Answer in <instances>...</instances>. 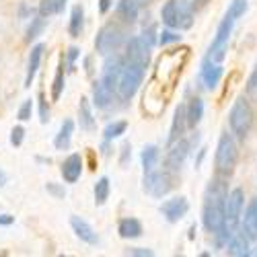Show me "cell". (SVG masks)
Instances as JSON below:
<instances>
[{
  "label": "cell",
  "instance_id": "obj_7",
  "mask_svg": "<svg viewBox=\"0 0 257 257\" xmlns=\"http://www.w3.org/2000/svg\"><path fill=\"white\" fill-rule=\"evenodd\" d=\"M232 25L234 21H230L228 17H224L220 21V25L216 29V37H214L212 46L208 50V58L214 60V62H222L226 58V52H228V41H230V33H232Z\"/></svg>",
  "mask_w": 257,
  "mask_h": 257
},
{
  "label": "cell",
  "instance_id": "obj_5",
  "mask_svg": "<svg viewBox=\"0 0 257 257\" xmlns=\"http://www.w3.org/2000/svg\"><path fill=\"white\" fill-rule=\"evenodd\" d=\"M123 44V29L115 23H107L99 29L97 39H95V48L101 56H111L119 50Z\"/></svg>",
  "mask_w": 257,
  "mask_h": 257
},
{
  "label": "cell",
  "instance_id": "obj_32",
  "mask_svg": "<svg viewBox=\"0 0 257 257\" xmlns=\"http://www.w3.org/2000/svg\"><path fill=\"white\" fill-rule=\"evenodd\" d=\"M109 198V179L107 177H101L97 183H95V204L97 206H103Z\"/></svg>",
  "mask_w": 257,
  "mask_h": 257
},
{
  "label": "cell",
  "instance_id": "obj_45",
  "mask_svg": "<svg viewBox=\"0 0 257 257\" xmlns=\"http://www.w3.org/2000/svg\"><path fill=\"white\" fill-rule=\"evenodd\" d=\"M15 222V216H11V214H0V226H9Z\"/></svg>",
  "mask_w": 257,
  "mask_h": 257
},
{
  "label": "cell",
  "instance_id": "obj_17",
  "mask_svg": "<svg viewBox=\"0 0 257 257\" xmlns=\"http://www.w3.org/2000/svg\"><path fill=\"white\" fill-rule=\"evenodd\" d=\"M80 173H82V157L74 153L62 163V177L66 183H76Z\"/></svg>",
  "mask_w": 257,
  "mask_h": 257
},
{
  "label": "cell",
  "instance_id": "obj_21",
  "mask_svg": "<svg viewBox=\"0 0 257 257\" xmlns=\"http://www.w3.org/2000/svg\"><path fill=\"white\" fill-rule=\"evenodd\" d=\"M78 121H80L82 130H87V132L95 130V117H93V111H91V105H89L87 97H82L80 103H78Z\"/></svg>",
  "mask_w": 257,
  "mask_h": 257
},
{
  "label": "cell",
  "instance_id": "obj_14",
  "mask_svg": "<svg viewBox=\"0 0 257 257\" xmlns=\"http://www.w3.org/2000/svg\"><path fill=\"white\" fill-rule=\"evenodd\" d=\"M251 237L243 230V228H237L232 234H230V239L226 243V253L232 255V257H245V255H251Z\"/></svg>",
  "mask_w": 257,
  "mask_h": 257
},
{
  "label": "cell",
  "instance_id": "obj_8",
  "mask_svg": "<svg viewBox=\"0 0 257 257\" xmlns=\"http://www.w3.org/2000/svg\"><path fill=\"white\" fill-rule=\"evenodd\" d=\"M151 50L153 46L142 37V35H134L125 46V62H134L140 64L142 68H148V62H151Z\"/></svg>",
  "mask_w": 257,
  "mask_h": 257
},
{
  "label": "cell",
  "instance_id": "obj_36",
  "mask_svg": "<svg viewBox=\"0 0 257 257\" xmlns=\"http://www.w3.org/2000/svg\"><path fill=\"white\" fill-rule=\"evenodd\" d=\"M177 41H181V35H179L175 29H171V27H167V29L159 35V44H161V46H171V44H177Z\"/></svg>",
  "mask_w": 257,
  "mask_h": 257
},
{
  "label": "cell",
  "instance_id": "obj_11",
  "mask_svg": "<svg viewBox=\"0 0 257 257\" xmlns=\"http://www.w3.org/2000/svg\"><path fill=\"white\" fill-rule=\"evenodd\" d=\"M189 151H191V144H189V140H185V138H179V140H175L173 144H169L167 169L171 171V173H173V171H179V169H181V165L185 163Z\"/></svg>",
  "mask_w": 257,
  "mask_h": 257
},
{
  "label": "cell",
  "instance_id": "obj_3",
  "mask_svg": "<svg viewBox=\"0 0 257 257\" xmlns=\"http://www.w3.org/2000/svg\"><path fill=\"white\" fill-rule=\"evenodd\" d=\"M239 161V148H237V140L234 134L222 132L216 144V155H214V167L220 175H230L232 169L237 167Z\"/></svg>",
  "mask_w": 257,
  "mask_h": 257
},
{
  "label": "cell",
  "instance_id": "obj_19",
  "mask_svg": "<svg viewBox=\"0 0 257 257\" xmlns=\"http://www.w3.org/2000/svg\"><path fill=\"white\" fill-rule=\"evenodd\" d=\"M44 50L46 46L44 44H37L33 50H31V56H29V64H27V76H25V87H31V82L39 70V64H41V56H44Z\"/></svg>",
  "mask_w": 257,
  "mask_h": 257
},
{
  "label": "cell",
  "instance_id": "obj_34",
  "mask_svg": "<svg viewBox=\"0 0 257 257\" xmlns=\"http://www.w3.org/2000/svg\"><path fill=\"white\" fill-rule=\"evenodd\" d=\"M46 29V19H44V15H39V17H33L31 19V25H29V29H27V41H33L35 37H39L41 35V31Z\"/></svg>",
  "mask_w": 257,
  "mask_h": 257
},
{
  "label": "cell",
  "instance_id": "obj_15",
  "mask_svg": "<svg viewBox=\"0 0 257 257\" xmlns=\"http://www.w3.org/2000/svg\"><path fill=\"white\" fill-rule=\"evenodd\" d=\"M70 226L76 232V237L80 241H84L87 245H97L99 243V234L95 232V228L80 216H70Z\"/></svg>",
  "mask_w": 257,
  "mask_h": 257
},
{
  "label": "cell",
  "instance_id": "obj_27",
  "mask_svg": "<svg viewBox=\"0 0 257 257\" xmlns=\"http://www.w3.org/2000/svg\"><path fill=\"white\" fill-rule=\"evenodd\" d=\"M72 132H74V121H72V119H66V121L62 123L60 132H58V136H56V140H54L56 148H60V151H66V148L70 146Z\"/></svg>",
  "mask_w": 257,
  "mask_h": 257
},
{
  "label": "cell",
  "instance_id": "obj_6",
  "mask_svg": "<svg viewBox=\"0 0 257 257\" xmlns=\"http://www.w3.org/2000/svg\"><path fill=\"white\" fill-rule=\"evenodd\" d=\"M243 208H245V194L241 187H234L226 196V230L234 232L241 226L243 220Z\"/></svg>",
  "mask_w": 257,
  "mask_h": 257
},
{
  "label": "cell",
  "instance_id": "obj_16",
  "mask_svg": "<svg viewBox=\"0 0 257 257\" xmlns=\"http://www.w3.org/2000/svg\"><path fill=\"white\" fill-rule=\"evenodd\" d=\"M185 125H187V105H179L175 109V115H173V123H171V134H169V140L167 144H173L175 140L183 138V132H185Z\"/></svg>",
  "mask_w": 257,
  "mask_h": 257
},
{
  "label": "cell",
  "instance_id": "obj_18",
  "mask_svg": "<svg viewBox=\"0 0 257 257\" xmlns=\"http://www.w3.org/2000/svg\"><path fill=\"white\" fill-rule=\"evenodd\" d=\"M111 99H113V91L107 89L101 80H95L93 84V103L97 109H107L111 105Z\"/></svg>",
  "mask_w": 257,
  "mask_h": 257
},
{
  "label": "cell",
  "instance_id": "obj_12",
  "mask_svg": "<svg viewBox=\"0 0 257 257\" xmlns=\"http://www.w3.org/2000/svg\"><path fill=\"white\" fill-rule=\"evenodd\" d=\"M222 64L220 62H214L206 56V60L202 62V70H200V78H202V84L208 89V91H214L218 87V82L222 78Z\"/></svg>",
  "mask_w": 257,
  "mask_h": 257
},
{
  "label": "cell",
  "instance_id": "obj_24",
  "mask_svg": "<svg viewBox=\"0 0 257 257\" xmlns=\"http://www.w3.org/2000/svg\"><path fill=\"white\" fill-rule=\"evenodd\" d=\"M204 117V101L194 97L187 103V127H196Z\"/></svg>",
  "mask_w": 257,
  "mask_h": 257
},
{
  "label": "cell",
  "instance_id": "obj_23",
  "mask_svg": "<svg viewBox=\"0 0 257 257\" xmlns=\"http://www.w3.org/2000/svg\"><path fill=\"white\" fill-rule=\"evenodd\" d=\"M138 13H140V5L136 0H119L117 3V15L125 23H134L138 19Z\"/></svg>",
  "mask_w": 257,
  "mask_h": 257
},
{
  "label": "cell",
  "instance_id": "obj_28",
  "mask_svg": "<svg viewBox=\"0 0 257 257\" xmlns=\"http://www.w3.org/2000/svg\"><path fill=\"white\" fill-rule=\"evenodd\" d=\"M159 163V146L155 144H148L144 146L142 151V167H144V173H148V171H153Z\"/></svg>",
  "mask_w": 257,
  "mask_h": 257
},
{
  "label": "cell",
  "instance_id": "obj_39",
  "mask_svg": "<svg viewBox=\"0 0 257 257\" xmlns=\"http://www.w3.org/2000/svg\"><path fill=\"white\" fill-rule=\"evenodd\" d=\"M23 138H25V127L23 125H15L13 132H11V144L13 146H21L23 144Z\"/></svg>",
  "mask_w": 257,
  "mask_h": 257
},
{
  "label": "cell",
  "instance_id": "obj_13",
  "mask_svg": "<svg viewBox=\"0 0 257 257\" xmlns=\"http://www.w3.org/2000/svg\"><path fill=\"white\" fill-rule=\"evenodd\" d=\"M187 210H189V204H187V200H185L183 196L171 198V200L163 202L161 208H159V212L163 214V216H165L169 222H179V220L185 216V214H187Z\"/></svg>",
  "mask_w": 257,
  "mask_h": 257
},
{
  "label": "cell",
  "instance_id": "obj_46",
  "mask_svg": "<svg viewBox=\"0 0 257 257\" xmlns=\"http://www.w3.org/2000/svg\"><path fill=\"white\" fill-rule=\"evenodd\" d=\"M111 3H113V0H99V11L101 13H107V11L111 9Z\"/></svg>",
  "mask_w": 257,
  "mask_h": 257
},
{
  "label": "cell",
  "instance_id": "obj_48",
  "mask_svg": "<svg viewBox=\"0 0 257 257\" xmlns=\"http://www.w3.org/2000/svg\"><path fill=\"white\" fill-rule=\"evenodd\" d=\"M136 3H138L140 7H144V5H148V3H151V0H136Z\"/></svg>",
  "mask_w": 257,
  "mask_h": 257
},
{
  "label": "cell",
  "instance_id": "obj_29",
  "mask_svg": "<svg viewBox=\"0 0 257 257\" xmlns=\"http://www.w3.org/2000/svg\"><path fill=\"white\" fill-rule=\"evenodd\" d=\"M125 130H127V121H123V119H119V121H111V123H107V125H105L103 138L109 142V140L119 138L121 134H125Z\"/></svg>",
  "mask_w": 257,
  "mask_h": 257
},
{
  "label": "cell",
  "instance_id": "obj_33",
  "mask_svg": "<svg viewBox=\"0 0 257 257\" xmlns=\"http://www.w3.org/2000/svg\"><path fill=\"white\" fill-rule=\"evenodd\" d=\"M247 9H249L247 0H232L230 7H228V11H226V17H228L230 21H239V19L247 13Z\"/></svg>",
  "mask_w": 257,
  "mask_h": 257
},
{
  "label": "cell",
  "instance_id": "obj_9",
  "mask_svg": "<svg viewBox=\"0 0 257 257\" xmlns=\"http://www.w3.org/2000/svg\"><path fill=\"white\" fill-rule=\"evenodd\" d=\"M171 187H173V179H171V171H148L144 177V189L148 194H153L157 198H163L165 194H169Z\"/></svg>",
  "mask_w": 257,
  "mask_h": 257
},
{
  "label": "cell",
  "instance_id": "obj_40",
  "mask_svg": "<svg viewBox=\"0 0 257 257\" xmlns=\"http://www.w3.org/2000/svg\"><path fill=\"white\" fill-rule=\"evenodd\" d=\"M39 119H41V123H46L50 119V109H48V101H46L44 93H39Z\"/></svg>",
  "mask_w": 257,
  "mask_h": 257
},
{
  "label": "cell",
  "instance_id": "obj_42",
  "mask_svg": "<svg viewBox=\"0 0 257 257\" xmlns=\"http://www.w3.org/2000/svg\"><path fill=\"white\" fill-rule=\"evenodd\" d=\"M48 191H50L52 196H56V198H64V196H66V189L58 187L56 183H48Z\"/></svg>",
  "mask_w": 257,
  "mask_h": 257
},
{
  "label": "cell",
  "instance_id": "obj_20",
  "mask_svg": "<svg viewBox=\"0 0 257 257\" xmlns=\"http://www.w3.org/2000/svg\"><path fill=\"white\" fill-rule=\"evenodd\" d=\"M241 228L249 234L251 239H255V234H257V200H253L249 204V208L245 210V216L241 220Z\"/></svg>",
  "mask_w": 257,
  "mask_h": 257
},
{
  "label": "cell",
  "instance_id": "obj_47",
  "mask_svg": "<svg viewBox=\"0 0 257 257\" xmlns=\"http://www.w3.org/2000/svg\"><path fill=\"white\" fill-rule=\"evenodd\" d=\"M0 185H7V173L5 171H0Z\"/></svg>",
  "mask_w": 257,
  "mask_h": 257
},
{
  "label": "cell",
  "instance_id": "obj_1",
  "mask_svg": "<svg viewBox=\"0 0 257 257\" xmlns=\"http://www.w3.org/2000/svg\"><path fill=\"white\" fill-rule=\"evenodd\" d=\"M226 196H228L226 183H222L220 179L210 181L206 189V198H204L202 222H204V228L212 234L226 230Z\"/></svg>",
  "mask_w": 257,
  "mask_h": 257
},
{
  "label": "cell",
  "instance_id": "obj_22",
  "mask_svg": "<svg viewBox=\"0 0 257 257\" xmlns=\"http://www.w3.org/2000/svg\"><path fill=\"white\" fill-rule=\"evenodd\" d=\"M117 232L123 239H138L142 234V224L136 218H121L117 224Z\"/></svg>",
  "mask_w": 257,
  "mask_h": 257
},
{
  "label": "cell",
  "instance_id": "obj_25",
  "mask_svg": "<svg viewBox=\"0 0 257 257\" xmlns=\"http://www.w3.org/2000/svg\"><path fill=\"white\" fill-rule=\"evenodd\" d=\"M194 25V7L189 0H179V11H177V27L189 29Z\"/></svg>",
  "mask_w": 257,
  "mask_h": 257
},
{
  "label": "cell",
  "instance_id": "obj_31",
  "mask_svg": "<svg viewBox=\"0 0 257 257\" xmlns=\"http://www.w3.org/2000/svg\"><path fill=\"white\" fill-rule=\"evenodd\" d=\"M64 5H66V0H41L39 3V13L44 17L58 15V13L64 11Z\"/></svg>",
  "mask_w": 257,
  "mask_h": 257
},
{
  "label": "cell",
  "instance_id": "obj_35",
  "mask_svg": "<svg viewBox=\"0 0 257 257\" xmlns=\"http://www.w3.org/2000/svg\"><path fill=\"white\" fill-rule=\"evenodd\" d=\"M62 89H64V56H62V60H60V66H58L56 78H54V87H52V99H54V101L60 99Z\"/></svg>",
  "mask_w": 257,
  "mask_h": 257
},
{
  "label": "cell",
  "instance_id": "obj_4",
  "mask_svg": "<svg viewBox=\"0 0 257 257\" xmlns=\"http://www.w3.org/2000/svg\"><path fill=\"white\" fill-rule=\"evenodd\" d=\"M144 70L140 64H134V62H125L123 64V70L119 74V82H117V95L127 101L136 95V91L140 89V84L144 80Z\"/></svg>",
  "mask_w": 257,
  "mask_h": 257
},
{
  "label": "cell",
  "instance_id": "obj_44",
  "mask_svg": "<svg viewBox=\"0 0 257 257\" xmlns=\"http://www.w3.org/2000/svg\"><path fill=\"white\" fill-rule=\"evenodd\" d=\"M78 54H80L78 48H70L68 50V66H74V60L78 58Z\"/></svg>",
  "mask_w": 257,
  "mask_h": 257
},
{
  "label": "cell",
  "instance_id": "obj_43",
  "mask_svg": "<svg viewBox=\"0 0 257 257\" xmlns=\"http://www.w3.org/2000/svg\"><path fill=\"white\" fill-rule=\"evenodd\" d=\"M142 37L148 41L151 46H155V27H148V31L144 29V33H142Z\"/></svg>",
  "mask_w": 257,
  "mask_h": 257
},
{
  "label": "cell",
  "instance_id": "obj_37",
  "mask_svg": "<svg viewBox=\"0 0 257 257\" xmlns=\"http://www.w3.org/2000/svg\"><path fill=\"white\" fill-rule=\"evenodd\" d=\"M31 113H33V101L27 99V101H23V105L19 107L17 117H19V121H27V119H31Z\"/></svg>",
  "mask_w": 257,
  "mask_h": 257
},
{
  "label": "cell",
  "instance_id": "obj_41",
  "mask_svg": "<svg viewBox=\"0 0 257 257\" xmlns=\"http://www.w3.org/2000/svg\"><path fill=\"white\" fill-rule=\"evenodd\" d=\"M125 255H132V257H153L155 253L151 249H144V247H132V249H127Z\"/></svg>",
  "mask_w": 257,
  "mask_h": 257
},
{
  "label": "cell",
  "instance_id": "obj_26",
  "mask_svg": "<svg viewBox=\"0 0 257 257\" xmlns=\"http://www.w3.org/2000/svg\"><path fill=\"white\" fill-rule=\"evenodd\" d=\"M177 11H179V0H167L161 9V19L163 23L171 29L177 27Z\"/></svg>",
  "mask_w": 257,
  "mask_h": 257
},
{
  "label": "cell",
  "instance_id": "obj_30",
  "mask_svg": "<svg viewBox=\"0 0 257 257\" xmlns=\"http://www.w3.org/2000/svg\"><path fill=\"white\" fill-rule=\"evenodd\" d=\"M82 19H84L82 7H74L72 13H70V25H68V31H70L72 37H80V31H82Z\"/></svg>",
  "mask_w": 257,
  "mask_h": 257
},
{
  "label": "cell",
  "instance_id": "obj_10",
  "mask_svg": "<svg viewBox=\"0 0 257 257\" xmlns=\"http://www.w3.org/2000/svg\"><path fill=\"white\" fill-rule=\"evenodd\" d=\"M123 64H125V58H119V56H109L103 66V76H101V82L105 84L107 89H111L113 93L117 91V82H119V74L123 70Z\"/></svg>",
  "mask_w": 257,
  "mask_h": 257
},
{
  "label": "cell",
  "instance_id": "obj_38",
  "mask_svg": "<svg viewBox=\"0 0 257 257\" xmlns=\"http://www.w3.org/2000/svg\"><path fill=\"white\" fill-rule=\"evenodd\" d=\"M247 97L251 101H257V68L251 72V76L247 78Z\"/></svg>",
  "mask_w": 257,
  "mask_h": 257
},
{
  "label": "cell",
  "instance_id": "obj_2",
  "mask_svg": "<svg viewBox=\"0 0 257 257\" xmlns=\"http://www.w3.org/2000/svg\"><path fill=\"white\" fill-rule=\"evenodd\" d=\"M228 125H230V132L234 134V138H239V140H245L247 134L251 132L253 107L245 95L237 97V101L232 103L230 111H228Z\"/></svg>",
  "mask_w": 257,
  "mask_h": 257
}]
</instances>
